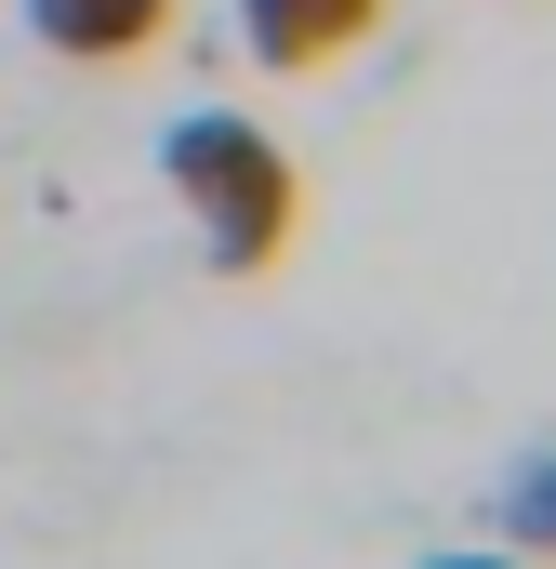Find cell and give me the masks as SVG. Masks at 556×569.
Segmentation results:
<instances>
[{"instance_id":"5b68a950","label":"cell","mask_w":556,"mask_h":569,"mask_svg":"<svg viewBox=\"0 0 556 569\" xmlns=\"http://www.w3.org/2000/svg\"><path fill=\"white\" fill-rule=\"evenodd\" d=\"M424 569H530V557H504V543H490V557H424Z\"/></svg>"},{"instance_id":"277c9868","label":"cell","mask_w":556,"mask_h":569,"mask_svg":"<svg viewBox=\"0 0 556 569\" xmlns=\"http://www.w3.org/2000/svg\"><path fill=\"white\" fill-rule=\"evenodd\" d=\"M504 530H517L530 557H556V450H530V463L504 477Z\"/></svg>"},{"instance_id":"6da1fadb","label":"cell","mask_w":556,"mask_h":569,"mask_svg":"<svg viewBox=\"0 0 556 569\" xmlns=\"http://www.w3.org/2000/svg\"><path fill=\"white\" fill-rule=\"evenodd\" d=\"M159 186L186 199L212 279H278L291 239H305V172H291V146H278L266 120H239V107L159 120Z\"/></svg>"},{"instance_id":"7a4b0ae2","label":"cell","mask_w":556,"mask_h":569,"mask_svg":"<svg viewBox=\"0 0 556 569\" xmlns=\"http://www.w3.org/2000/svg\"><path fill=\"white\" fill-rule=\"evenodd\" d=\"M371 27H385V0H239V53H252L266 80H318V67H345Z\"/></svg>"},{"instance_id":"3957f363","label":"cell","mask_w":556,"mask_h":569,"mask_svg":"<svg viewBox=\"0 0 556 569\" xmlns=\"http://www.w3.org/2000/svg\"><path fill=\"white\" fill-rule=\"evenodd\" d=\"M186 27V0H27V40L53 67H146Z\"/></svg>"}]
</instances>
